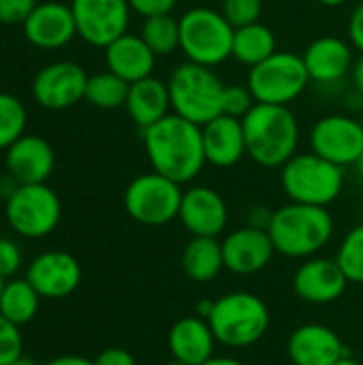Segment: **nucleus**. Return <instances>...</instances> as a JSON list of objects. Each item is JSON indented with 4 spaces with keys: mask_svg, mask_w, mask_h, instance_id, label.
<instances>
[{
    "mask_svg": "<svg viewBox=\"0 0 363 365\" xmlns=\"http://www.w3.org/2000/svg\"><path fill=\"white\" fill-rule=\"evenodd\" d=\"M143 148L152 171L178 184L193 182L208 165L201 126L175 113L143 128Z\"/></svg>",
    "mask_w": 363,
    "mask_h": 365,
    "instance_id": "nucleus-1",
    "label": "nucleus"
},
{
    "mask_svg": "<svg viewBox=\"0 0 363 365\" xmlns=\"http://www.w3.org/2000/svg\"><path fill=\"white\" fill-rule=\"evenodd\" d=\"M246 135V156L265 169H276L297 154L300 122L291 107L257 103L242 120Z\"/></svg>",
    "mask_w": 363,
    "mask_h": 365,
    "instance_id": "nucleus-2",
    "label": "nucleus"
},
{
    "mask_svg": "<svg viewBox=\"0 0 363 365\" xmlns=\"http://www.w3.org/2000/svg\"><path fill=\"white\" fill-rule=\"evenodd\" d=\"M334 229L336 225L327 207L291 201L274 210L267 233L278 255L287 259H310L332 242Z\"/></svg>",
    "mask_w": 363,
    "mask_h": 365,
    "instance_id": "nucleus-3",
    "label": "nucleus"
},
{
    "mask_svg": "<svg viewBox=\"0 0 363 365\" xmlns=\"http://www.w3.org/2000/svg\"><path fill=\"white\" fill-rule=\"evenodd\" d=\"M267 304L250 291H233L220 295L212 304L208 323L218 340L227 349H248L263 340L270 329Z\"/></svg>",
    "mask_w": 363,
    "mask_h": 365,
    "instance_id": "nucleus-4",
    "label": "nucleus"
},
{
    "mask_svg": "<svg viewBox=\"0 0 363 365\" xmlns=\"http://www.w3.org/2000/svg\"><path fill=\"white\" fill-rule=\"evenodd\" d=\"M167 86L171 113L199 126H205L223 113L225 83L210 66L186 60L171 71Z\"/></svg>",
    "mask_w": 363,
    "mask_h": 365,
    "instance_id": "nucleus-5",
    "label": "nucleus"
},
{
    "mask_svg": "<svg viewBox=\"0 0 363 365\" xmlns=\"http://www.w3.org/2000/svg\"><path fill=\"white\" fill-rule=\"evenodd\" d=\"M280 186L293 203L327 207L344 188V167L315 152L295 154L280 167Z\"/></svg>",
    "mask_w": 363,
    "mask_h": 365,
    "instance_id": "nucleus-6",
    "label": "nucleus"
},
{
    "mask_svg": "<svg viewBox=\"0 0 363 365\" xmlns=\"http://www.w3.org/2000/svg\"><path fill=\"white\" fill-rule=\"evenodd\" d=\"M235 28L210 6H193L180 17V51L188 62L218 66L231 58Z\"/></svg>",
    "mask_w": 363,
    "mask_h": 365,
    "instance_id": "nucleus-7",
    "label": "nucleus"
},
{
    "mask_svg": "<svg viewBox=\"0 0 363 365\" xmlns=\"http://www.w3.org/2000/svg\"><path fill=\"white\" fill-rule=\"evenodd\" d=\"M246 86L257 103L289 107L306 92L310 86V75L300 53L278 49L248 71Z\"/></svg>",
    "mask_w": 363,
    "mask_h": 365,
    "instance_id": "nucleus-8",
    "label": "nucleus"
},
{
    "mask_svg": "<svg viewBox=\"0 0 363 365\" xmlns=\"http://www.w3.org/2000/svg\"><path fill=\"white\" fill-rule=\"evenodd\" d=\"M4 218L17 235L41 240L58 229L62 220V201L47 182L19 184L4 201Z\"/></svg>",
    "mask_w": 363,
    "mask_h": 365,
    "instance_id": "nucleus-9",
    "label": "nucleus"
},
{
    "mask_svg": "<svg viewBox=\"0 0 363 365\" xmlns=\"http://www.w3.org/2000/svg\"><path fill=\"white\" fill-rule=\"evenodd\" d=\"M182 184L150 171L137 175L124 190L126 214L143 227H165L180 214Z\"/></svg>",
    "mask_w": 363,
    "mask_h": 365,
    "instance_id": "nucleus-10",
    "label": "nucleus"
},
{
    "mask_svg": "<svg viewBox=\"0 0 363 365\" xmlns=\"http://www.w3.org/2000/svg\"><path fill=\"white\" fill-rule=\"evenodd\" d=\"M71 11L77 36L101 49L128 32L133 13L128 0H71Z\"/></svg>",
    "mask_w": 363,
    "mask_h": 365,
    "instance_id": "nucleus-11",
    "label": "nucleus"
},
{
    "mask_svg": "<svg viewBox=\"0 0 363 365\" xmlns=\"http://www.w3.org/2000/svg\"><path fill=\"white\" fill-rule=\"evenodd\" d=\"M88 73L73 60H56L43 66L32 79V98L39 107L62 111L75 107L86 96Z\"/></svg>",
    "mask_w": 363,
    "mask_h": 365,
    "instance_id": "nucleus-12",
    "label": "nucleus"
},
{
    "mask_svg": "<svg viewBox=\"0 0 363 365\" xmlns=\"http://www.w3.org/2000/svg\"><path fill=\"white\" fill-rule=\"evenodd\" d=\"M310 148L315 154L338 167L355 165L363 152V128L359 118L344 113L323 115L310 130Z\"/></svg>",
    "mask_w": 363,
    "mask_h": 365,
    "instance_id": "nucleus-13",
    "label": "nucleus"
},
{
    "mask_svg": "<svg viewBox=\"0 0 363 365\" xmlns=\"http://www.w3.org/2000/svg\"><path fill=\"white\" fill-rule=\"evenodd\" d=\"M79 261L64 250H45L36 255L26 269V280L43 299H64L81 284Z\"/></svg>",
    "mask_w": 363,
    "mask_h": 365,
    "instance_id": "nucleus-14",
    "label": "nucleus"
},
{
    "mask_svg": "<svg viewBox=\"0 0 363 365\" xmlns=\"http://www.w3.org/2000/svg\"><path fill=\"white\" fill-rule=\"evenodd\" d=\"M178 220L193 237H220L229 222V207L218 190L190 186L182 195Z\"/></svg>",
    "mask_w": 363,
    "mask_h": 365,
    "instance_id": "nucleus-15",
    "label": "nucleus"
},
{
    "mask_svg": "<svg viewBox=\"0 0 363 365\" xmlns=\"http://www.w3.org/2000/svg\"><path fill=\"white\" fill-rule=\"evenodd\" d=\"M220 244L225 269L235 276H255L272 263L274 255H278L270 233L248 225L227 233Z\"/></svg>",
    "mask_w": 363,
    "mask_h": 365,
    "instance_id": "nucleus-16",
    "label": "nucleus"
},
{
    "mask_svg": "<svg viewBox=\"0 0 363 365\" xmlns=\"http://www.w3.org/2000/svg\"><path fill=\"white\" fill-rule=\"evenodd\" d=\"M349 287V278L336 259L310 257L293 274L295 295L312 306H327L338 302Z\"/></svg>",
    "mask_w": 363,
    "mask_h": 365,
    "instance_id": "nucleus-17",
    "label": "nucleus"
},
{
    "mask_svg": "<svg viewBox=\"0 0 363 365\" xmlns=\"http://www.w3.org/2000/svg\"><path fill=\"white\" fill-rule=\"evenodd\" d=\"M21 28L26 41L32 47L45 51L62 49L77 36V26L71 4H64L60 0L39 2Z\"/></svg>",
    "mask_w": 363,
    "mask_h": 365,
    "instance_id": "nucleus-18",
    "label": "nucleus"
},
{
    "mask_svg": "<svg viewBox=\"0 0 363 365\" xmlns=\"http://www.w3.org/2000/svg\"><path fill=\"white\" fill-rule=\"evenodd\" d=\"M56 167L51 143L39 135L24 133L9 150H4V171L17 184H45Z\"/></svg>",
    "mask_w": 363,
    "mask_h": 365,
    "instance_id": "nucleus-19",
    "label": "nucleus"
},
{
    "mask_svg": "<svg viewBox=\"0 0 363 365\" xmlns=\"http://www.w3.org/2000/svg\"><path fill=\"white\" fill-rule=\"evenodd\" d=\"M287 355L293 365H336L347 357V346L332 327L306 323L289 336Z\"/></svg>",
    "mask_w": 363,
    "mask_h": 365,
    "instance_id": "nucleus-20",
    "label": "nucleus"
},
{
    "mask_svg": "<svg viewBox=\"0 0 363 365\" xmlns=\"http://www.w3.org/2000/svg\"><path fill=\"white\" fill-rule=\"evenodd\" d=\"M302 58L310 75V81L321 86L340 83L347 75H351L355 64L353 45L334 34H325L310 41Z\"/></svg>",
    "mask_w": 363,
    "mask_h": 365,
    "instance_id": "nucleus-21",
    "label": "nucleus"
},
{
    "mask_svg": "<svg viewBox=\"0 0 363 365\" xmlns=\"http://www.w3.org/2000/svg\"><path fill=\"white\" fill-rule=\"evenodd\" d=\"M216 336L201 317H182L178 319L167 334V349L171 359L184 361L186 365H201L214 357Z\"/></svg>",
    "mask_w": 363,
    "mask_h": 365,
    "instance_id": "nucleus-22",
    "label": "nucleus"
},
{
    "mask_svg": "<svg viewBox=\"0 0 363 365\" xmlns=\"http://www.w3.org/2000/svg\"><path fill=\"white\" fill-rule=\"evenodd\" d=\"M201 130L208 165L229 169L246 156V135L242 120L220 113L218 118L201 126Z\"/></svg>",
    "mask_w": 363,
    "mask_h": 365,
    "instance_id": "nucleus-23",
    "label": "nucleus"
},
{
    "mask_svg": "<svg viewBox=\"0 0 363 365\" xmlns=\"http://www.w3.org/2000/svg\"><path fill=\"white\" fill-rule=\"evenodd\" d=\"M105 66L126 83H135L154 73L156 53L148 47L141 34H122L105 47Z\"/></svg>",
    "mask_w": 363,
    "mask_h": 365,
    "instance_id": "nucleus-24",
    "label": "nucleus"
},
{
    "mask_svg": "<svg viewBox=\"0 0 363 365\" xmlns=\"http://www.w3.org/2000/svg\"><path fill=\"white\" fill-rule=\"evenodd\" d=\"M124 109L141 130L167 118L171 113V96L167 81L150 75L131 83Z\"/></svg>",
    "mask_w": 363,
    "mask_h": 365,
    "instance_id": "nucleus-25",
    "label": "nucleus"
},
{
    "mask_svg": "<svg viewBox=\"0 0 363 365\" xmlns=\"http://www.w3.org/2000/svg\"><path fill=\"white\" fill-rule=\"evenodd\" d=\"M225 269L223 244L218 237H190L182 250V272L193 282L205 284Z\"/></svg>",
    "mask_w": 363,
    "mask_h": 365,
    "instance_id": "nucleus-26",
    "label": "nucleus"
},
{
    "mask_svg": "<svg viewBox=\"0 0 363 365\" xmlns=\"http://www.w3.org/2000/svg\"><path fill=\"white\" fill-rule=\"evenodd\" d=\"M276 51H278V41L270 26L257 21L250 26L235 28L231 58H235L240 64H246L248 68H252Z\"/></svg>",
    "mask_w": 363,
    "mask_h": 365,
    "instance_id": "nucleus-27",
    "label": "nucleus"
},
{
    "mask_svg": "<svg viewBox=\"0 0 363 365\" xmlns=\"http://www.w3.org/2000/svg\"><path fill=\"white\" fill-rule=\"evenodd\" d=\"M41 295L36 289L24 278H9L4 280L2 293H0V314L9 319L11 323L24 327L34 321L41 308Z\"/></svg>",
    "mask_w": 363,
    "mask_h": 365,
    "instance_id": "nucleus-28",
    "label": "nucleus"
},
{
    "mask_svg": "<svg viewBox=\"0 0 363 365\" xmlns=\"http://www.w3.org/2000/svg\"><path fill=\"white\" fill-rule=\"evenodd\" d=\"M128 86L122 77L113 75L111 71H103L96 75L88 77L86 83V96L83 101H88L92 107L96 109H120L126 105V96H128Z\"/></svg>",
    "mask_w": 363,
    "mask_h": 365,
    "instance_id": "nucleus-29",
    "label": "nucleus"
},
{
    "mask_svg": "<svg viewBox=\"0 0 363 365\" xmlns=\"http://www.w3.org/2000/svg\"><path fill=\"white\" fill-rule=\"evenodd\" d=\"M141 38L156 53V58L171 56L180 49V17H173L171 13L145 17L141 26Z\"/></svg>",
    "mask_w": 363,
    "mask_h": 365,
    "instance_id": "nucleus-30",
    "label": "nucleus"
},
{
    "mask_svg": "<svg viewBox=\"0 0 363 365\" xmlns=\"http://www.w3.org/2000/svg\"><path fill=\"white\" fill-rule=\"evenodd\" d=\"M26 105L17 96L0 92V152L9 150L26 133Z\"/></svg>",
    "mask_w": 363,
    "mask_h": 365,
    "instance_id": "nucleus-31",
    "label": "nucleus"
},
{
    "mask_svg": "<svg viewBox=\"0 0 363 365\" xmlns=\"http://www.w3.org/2000/svg\"><path fill=\"white\" fill-rule=\"evenodd\" d=\"M336 261L340 269L344 272V276L349 278V282L363 284V222L353 227L344 235L338 248Z\"/></svg>",
    "mask_w": 363,
    "mask_h": 365,
    "instance_id": "nucleus-32",
    "label": "nucleus"
},
{
    "mask_svg": "<svg viewBox=\"0 0 363 365\" xmlns=\"http://www.w3.org/2000/svg\"><path fill=\"white\" fill-rule=\"evenodd\" d=\"M261 11H263L261 0H223L220 4V13L233 28L257 24L261 17Z\"/></svg>",
    "mask_w": 363,
    "mask_h": 365,
    "instance_id": "nucleus-33",
    "label": "nucleus"
},
{
    "mask_svg": "<svg viewBox=\"0 0 363 365\" xmlns=\"http://www.w3.org/2000/svg\"><path fill=\"white\" fill-rule=\"evenodd\" d=\"M255 105H257V101L248 86H240V83L225 86V92H223V113L225 115L244 120Z\"/></svg>",
    "mask_w": 363,
    "mask_h": 365,
    "instance_id": "nucleus-34",
    "label": "nucleus"
},
{
    "mask_svg": "<svg viewBox=\"0 0 363 365\" xmlns=\"http://www.w3.org/2000/svg\"><path fill=\"white\" fill-rule=\"evenodd\" d=\"M24 355L21 327L0 314V365H11Z\"/></svg>",
    "mask_w": 363,
    "mask_h": 365,
    "instance_id": "nucleus-35",
    "label": "nucleus"
},
{
    "mask_svg": "<svg viewBox=\"0 0 363 365\" xmlns=\"http://www.w3.org/2000/svg\"><path fill=\"white\" fill-rule=\"evenodd\" d=\"M39 0H0V24L24 26Z\"/></svg>",
    "mask_w": 363,
    "mask_h": 365,
    "instance_id": "nucleus-36",
    "label": "nucleus"
},
{
    "mask_svg": "<svg viewBox=\"0 0 363 365\" xmlns=\"http://www.w3.org/2000/svg\"><path fill=\"white\" fill-rule=\"evenodd\" d=\"M21 263H24L21 248L9 237H0V276L4 280L15 278L17 272L21 269Z\"/></svg>",
    "mask_w": 363,
    "mask_h": 365,
    "instance_id": "nucleus-37",
    "label": "nucleus"
},
{
    "mask_svg": "<svg viewBox=\"0 0 363 365\" xmlns=\"http://www.w3.org/2000/svg\"><path fill=\"white\" fill-rule=\"evenodd\" d=\"M133 13L145 17L152 15H163V13H171L178 4V0H128Z\"/></svg>",
    "mask_w": 363,
    "mask_h": 365,
    "instance_id": "nucleus-38",
    "label": "nucleus"
},
{
    "mask_svg": "<svg viewBox=\"0 0 363 365\" xmlns=\"http://www.w3.org/2000/svg\"><path fill=\"white\" fill-rule=\"evenodd\" d=\"M94 365H137V359L133 357L131 351L120 349V346H111V349H105L96 355Z\"/></svg>",
    "mask_w": 363,
    "mask_h": 365,
    "instance_id": "nucleus-39",
    "label": "nucleus"
},
{
    "mask_svg": "<svg viewBox=\"0 0 363 365\" xmlns=\"http://www.w3.org/2000/svg\"><path fill=\"white\" fill-rule=\"evenodd\" d=\"M349 43L363 53V2H359L349 17Z\"/></svg>",
    "mask_w": 363,
    "mask_h": 365,
    "instance_id": "nucleus-40",
    "label": "nucleus"
},
{
    "mask_svg": "<svg viewBox=\"0 0 363 365\" xmlns=\"http://www.w3.org/2000/svg\"><path fill=\"white\" fill-rule=\"evenodd\" d=\"M272 218H274V210H270L267 205H255L248 212V227L267 231L270 225H272Z\"/></svg>",
    "mask_w": 363,
    "mask_h": 365,
    "instance_id": "nucleus-41",
    "label": "nucleus"
},
{
    "mask_svg": "<svg viewBox=\"0 0 363 365\" xmlns=\"http://www.w3.org/2000/svg\"><path fill=\"white\" fill-rule=\"evenodd\" d=\"M45 365H94V359L79 357V355H60V357H53L51 361H47Z\"/></svg>",
    "mask_w": 363,
    "mask_h": 365,
    "instance_id": "nucleus-42",
    "label": "nucleus"
},
{
    "mask_svg": "<svg viewBox=\"0 0 363 365\" xmlns=\"http://www.w3.org/2000/svg\"><path fill=\"white\" fill-rule=\"evenodd\" d=\"M351 79H353V88L355 92L363 98V53L355 60L353 64V71H351Z\"/></svg>",
    "mask_w": 363,
    "mask_h": 365,
    "instance_id": "nucleus-43",
    "label": "nucleus"
},
{
    "mask_svg": "<svg viewBox=\"0 0 363 365\" xmlns=\"http://www.w3.org/2000/svg\"><path fill=\"white\" fill-rule=\"evenodd\" d=\"M201 365H246L244 361H240V359H235V357H212V359H208L205 364Z\"/></svg>",
    "mask_w": 363,
    "mask_h": 365,
    "instance_id": "nucleus-44",
    "label": "nucleus"
},
{
    "mask_svg": "<svg viewBox=\"0 0 363 365\" xmlns=\"http://www.w3.org/2000/svg\"><path fill=\"white\" fill-rule=\"evenodd\" d=\"M212 304H214V302L201 299V302H199V306H197V317L208 319V317H210V312H212Z\"/></svg>",
    "mask_w": 363,
    "mask_h": 365,
    "instance_id": "nucleus-45",
    "label": "nucleus"
},
{
    "mask_svg": "<svg viewBox=\"0 0 363 365\" xmlns=\"http://www.w3.org/2000/svg\"><path fill=\"white\" fill-rule=\"evenodd\" d=\"M11 365H41L36 359H32V357H26V355H21L19 359H15Z\"/></svg>",
    "mask_w": 363,
    "mask_h": 365,
    "instance_id": "nucleus-46",
    "label": "nucleus"
},
{
    "mask_svg": "<svg viewBox=\"0 0 363 365\" xmlns=\"http://www.w3.org/2000/svg\"><path fill=\"white\" fill-rule=\"evenodd\" d=\"M317 2H321L323 6H342L347 0H317Z\"/></svg>",
    "mask_w": 363,
    "mask_h": 365,
    "instance_id": "nucleus-47",
    "label": "nucleus"
},
{
    "mask_svg": "<svg viewBox=\"0 0 363 365\" xmlns=\"http://www.w3.org/2000/svg\"><path fill=\"white\" fill-rule=\"evenodd\" d=\"M336 365H363V364H359L357 359H353V357H349V355H347L344 359H340Z\"/></svg>",
    "mask_w": 363,
    "mask_h": 365,
    "instance_id": "nucleus-48",
    "label": "nucleus"
},
{
    "mask_svg": "<svg viewBox=\"0 0 363 365\" xmlns=\"http://www.w3.org/2000/svg\"><path fill=\"white\" fill-rule=\"evenodd\" d=\"M355 169H357V173L363 178V152H362V156L357 158V163H355Z\"/></svg>",
    "mask_w": 363,
    "mask_h": 365,
    "instance_id": "nucleus-49",
    "label": "nucleus"
},
{
    "mask_svg": "<svg viewBox=\"0 0 363 365\" xmlns=\"http://www.w3.org/2000/svg\"><path fill=\"white\" fill-rule=\"evenodd\" d=\"M165 365H186L184 361H178V359H171V361H167Z\"/></svg>",
    "mask_w": 363,
    "mask_h": 365,
    "instance_id": "nucleus-50",
    "label": "nucleus"
},
{
    "mask_svg": "<svg viewBox=\"0 0 363 365\" xmlns=\"http://www.w3.org/2000/svg\"><path fill=\"white\" fill-rule=\"evenodd\" d=\"M2 287H4V278L0 276V293H2Z\"/></svg>",
    "mask_w": 363,
    "mask_h": 365,
    "instance_id": "nucleus-51",
    "label": "nucleus"
},
{
    "mask_svg": "<svg viewBox=\"0 0 363 365\" xmlns=\"http://www.w3.org/2000/svg\"><path fill=\"white\" fill-rule=\"evenodd\" d=\"M359 122H362V128H363V113H362V118H359Z\"/></svg>",
    "mask_w": 363,
    "mask_h": 365,
    "instance_id": "nucleus-52",
    "label": "nucleus"
}]
</instances>
